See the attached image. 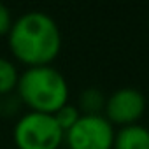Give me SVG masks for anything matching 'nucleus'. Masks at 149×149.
<instances>
[{
    "label": "nucleus",
    "mask_w": 149,
    "mask_h": 149,
    "mask_svg": "<svg viewBox=\"0 0 149 149\" xmlns=\"http://www.w3.org/2000/svg\"><path fill=\"white\" fill-rule=\"evenodd\" d=\"M65 132L53 114L28 111L21 114L13 130V140L18 149H60Z\"/></svg>",
    "instance_id": "3"
},
{
    "label": "nucleus",
    "mask_w": 149,
    "mask_h": 149,
    "mask_svg": "<svg viewBox=\"0 0 149 149\" xmlns=\"http://www.w3.org/2000/svg\"><path fill=\"white\" fill-rule=\"evenodd\" d=\"M105 100L107 97L98 88H86L81 91L76 107L79 109L81 116H100L105 109Z\"/></svg>",
    "instance_id": "7"
},
{
    "label": "nucleus",
    "mask_w": 149,
    "mask_h": 149,
    "mask_svg": "<svg viewBox=\"0 0 149 149\" xmlns=\"http://www.w3.org/2000/svg\"><path fill=\"white\" fill-rule=\"evenodd\" d=\"M13 14H11V9L7 6H4L0 2V35H7L11 26H13Z\"/></svg>",
    "instance_id": "11"
},
{
    "label": "nucleus",
    "mask_w": 149,
    "mask_h": 149,
    "mask_svg": "<svg viewBox=\"0 0 149 149\" xmlns=\"http://www.w3.org/2000/svg\"><path fill=\"white\" fill-rule=\"evenodd\" d=\"M18 79H19V70L14 65V61H11L6 56H0V97H6L16 91Z\"/></svg>",
    "instance_id": "8"
},
{
    "label": "nucleus",
    "mask_w": 149,
    "mask_h": 149,
    "mask_svg": "<svg viewBox=\"0 0 149 149\" xmlns=\"http://www.w3.org/2000/svg\"><path fill=\"white\" fill-rule=\"evenodd\" d=\"M19 98L18 97H13V95H6V97H0V112L4 116H13L16 111H18V105H19Z\"/></svg>",
    "instance_id": "10"
},
{
    "label": "nucleus",
    "mask_w": 149,
    "mask_h": 149,
    "mask_svg": "<svg viewBox=\"0 0 149 149\" xmlns=\"http://www.w3.org/2000/svg\"><path fill=\"white\" fill-rule=\"evenodd\" d=\"M146 112V97L137 88H119L105 100L104 116L111 125H137Z\"/></svg>",
    "instance_id": "5"
},
{
    "label": "nucleus",
    "mask_w": 149,
    "mask_h": 149,
    "mask_svg": "<svg viewBox=\"0 0 149 149\" xmlns=\"http://www.w3.org/2000/svg\"><path fill=\"white\" fill-rule=\"evenodd\" d=\"M112 149H149V128L139 123L121 126L114 133Z\"/></svg>",
    "instance_id": "6"
},
{
    "label": "nucleus",
    "mask_w": 149,
    "mask_h": 149,
    "mask_svg": "<svg viewBox=\"0 0 149 149\" xmlns=\"http://www.w3.org/2000/svg\"><path fill=\"white\" fill-rule=\"evenodd\" d=\"M114 126L100 116H81L65 132L63 142L68 149H112Z\"/></svg>",
    "instance_id": "4"
},
{
    "label": "nucleus",
    "mask_w": 149,
    "mask_h": 149,
    "mask_svg": "<svg viewBox=\"0 0 149 149\" xmlns=\"http://www.w3.org/2000/svg\"><path fill=\"white\" fill-rule=\"evenodd\" d=\"M53 116H54L56 123L60 125V128H61L63 132H67L70 126H74V125L77 123V119L81 118V112H79V109H77L76 105L65 104V105H63V107H60Z\"/></svg>",
    "instance_id": "9"
},
{
    "label": "nucleus",
    "mask_w": 149,
    "mask_h": 149,
    "mask_svg": "<svg viewBox=\"0 0 149 149\" xmlns=\"http://www.w3.org/2000/svg\"><path fill=\"white\" fill-rule=\"evenodd\" d=\"M11 54L28 67L51 65L61 51V32L42 11H28L13 21L7 33Z\"/></svg>",
    "instance_id": "1"
},
{
    "label": "nucleus",
    "mask_w": 149,
    "mask_h": 149,
    "mask_svg": "<svg viewBox=\"0 0 149 149\" xmlns=\"http://www.w3.org/2000/svg\"><path fill=\"white\" fill-rule=\"evenodd\" d=\"M68 83L53 65L28 67L19 72L16 97L33 112L54 114L68 104Z\"/></svg>",
    "instance_id": "2"
}]
</instances>
